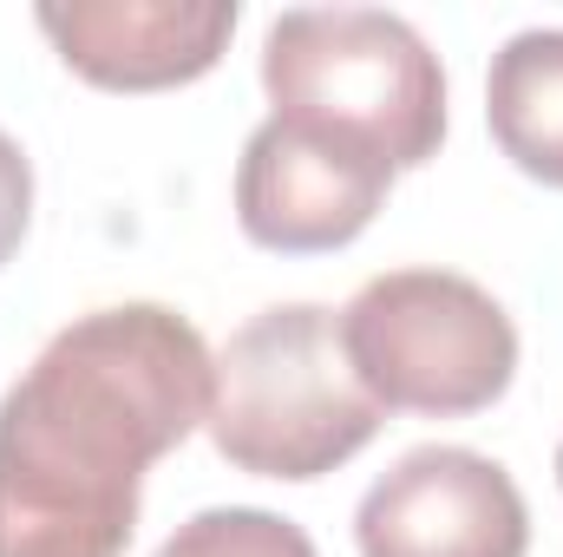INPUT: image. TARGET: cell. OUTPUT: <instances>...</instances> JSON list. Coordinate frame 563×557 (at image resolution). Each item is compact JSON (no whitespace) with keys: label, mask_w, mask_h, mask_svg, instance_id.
<instances>
[{"label":"cell","mask_w":563,"mask_h":557,"mask_svg":"<svg viewBox=\"0 0 563 557\" xmlns=\"http://www.w3.org/2000/svg\"><path fill=\"white\" fill-rule=\"evenodd\" d=\"M217 354L164 302L66 321L0 401V557H125L144 472L177 452Z\"/></svg>","instance_id":"1"},{"label":"cell","mask_w":563,"mask_h":557,"mask_svg":"<svg viewBox=\"0 0 563 557\" xmlns=\"http://www.w3.org/2000/svg\"><path fill=\"white\" fill-rule=\"evenodd\" d=\"M380 419L347 368L341 315L321 302H276L223 341L203 426L236 472L308 485L347 466Z\"/></svg>","instance_id":"2"},{"label":"cell","mask_w":563,"mask_h":557,"mask_svg":"<svg viewBox=\"0 0 563 557\" xmlns=\"http://www.w3.org/2000/svg\"><path fill=\"white\" fill-rule=\"evenodd\" d=\"M276 119L420 171L445 139V73L413 20L387 7H288L263 33Z\"/></svg>","instance_id":"3"},{"label":"cell","mask_w":563,"mask_h":557,"mask_svg":"<svg viewBox=\"0 0 563 557\" xmlns=\"http://www.w3.org/2000/svg\"><path fill=\"white\" fill-rule=\"evenodd\" d=\"M341 348L380 414L465 419L505 401L518 328L492 288L452 270H387L341 308Z\"/></svg>","instance_id":"4"},{"label":"cell","mask_w":563,"mask_h":557,"mask_svg":"<svg viewBox=\"0 0 563 557\" xmlns=\"http://www.w3.org/2000/svg\"><path fill=\"white\" fill-rule=\"evenodd\" d=\"M394 177L400 171L387 157L269 112L236 164V223L256 250L328 256V250H347L374 223Z\"/></svg>","instance_id":"5"},{"label":"cell","mask_w":563,"mask_h":557,"mask_svg":"<svg viewBox=\"0 0 563 557\" xmlns=\"http://www.w3.org/2000/svg\"><path fill=\"white\" fill-rule=\"evenodd\" d=\"M354 538L361 557H525L531 512L498 459L472 446H413L367 485Z\"/></svg>","instance_id":"6"},{"label":"cell","mask_w":563,"mask_h":557,"mask_svg":"<svg viewBox=\"0 0 563 557\" xmlns=\"http://www.w3.org/2000/svg\"><path fill=\"white\" fill-rule=\"evenodd\" d=\"M33 20L86 86L170 92L223 59L236 33V0H73L40 7Z\"/></svg>","instance_id":"7"},{"label":"cell","mask_w":563,"mask_h":557,"mask_svg":"<svg viewBox=\"0 0 563 557\" xmlns=\"http://www.w3.org/2000/svg\"><path fill=\"white\" fill-rule=\"evenodd\" d=\"M485 125L525 177L563 190V26H525L492 53Z\"/></svg>","instance_id":"8"},{"label":"cell","mask_w":563,"mask_h":557,"mask_svg":"<svg viewBox=\"0 0 563 557\" xmlns=\"http://www.w3.org/2000/svg\"><path fill=\"white\" fill-rule=\"evenodd\" d=\"M157 557H321V551L282 512H263V505H210V512L184 518L157 545Z\"/></svg>","instance_id":"9"},{"label":"cell","mask_w":563,"mask_h":557,"mask_svg":"<svg viewBox=\"0 0 563 557\" xmlns=\"http://www.w3.org/2000/svg\"><path fill=\"white\" fill-rule=\"evenodd\" d=\"M26 223H33V164H26L20 144L0 132V270L20 256Z\"/></svg>","instance_id":"10"},{"label":"cell","mask_w":563,"mask_h":557,"mask_svg":"<svg viewBox=\"0 0 563 557\" xmlns=\"http://www.w3.org/2000/svg\"><path fill=\"white\" fill-rule=\"evenodd\" d=\"M558 485H563V446H558Z\"/></svg>","instance_id":"11"}]
</instances>
